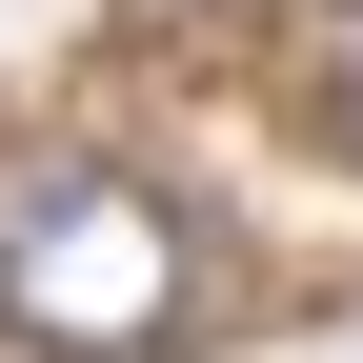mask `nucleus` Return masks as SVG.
<instances>
[{
	"label": "nucleus",
	"mask_w": 363,
	"mask_h": 363,
	"mask_svg": "<svg viewBox=\"0 0 363 363\" xmlns=\"http://www.w3.org/2000/svg\"><path fill=\"white\" fill-rule=\"evenodd\" d=\"M323 101H343V142H363V40H343V81H323Z\"/></svg>",
	"instance_id": "nucleus-2"
},
{
	"label": "nucleus",
	"mask_w": 363,
	"mask_h": 363,
	"mask_svg": "<svg viewBox=\"0 0 363 363\" xmlns=\"http://www.w3.org/2000/svg\"><path fill=\"white\" fill-rule=\"evenodd\" d=\"M182 303H202V222L162 202V182L121 162H40L21 202H0V323L61 343V363H142L182 343Z\"/></svg>",
	"instance_id": "nucleus-1"
}]
</instances>
